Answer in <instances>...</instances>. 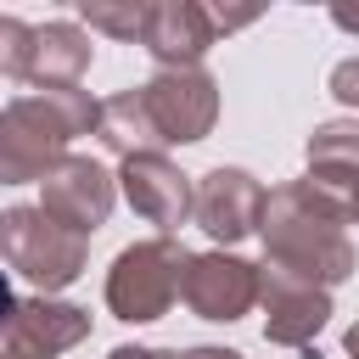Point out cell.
Wrapping results in <instances>:
<instances>
[{
	"instance_id": "obj_1",
	"label": "cell",
	"mask_w": 359,
	"mask_h": 359,
	"mask_svg": "<svg viewBox=\"0 0 359 359\" xmlns=\"http://www.w3.org/2000/svg\"><path fill=\"white\" fill-rule=\"evenodd\" d=\"M0 309H6V286H0Z\"/></svg>"
}]
</instances>
